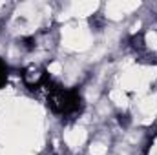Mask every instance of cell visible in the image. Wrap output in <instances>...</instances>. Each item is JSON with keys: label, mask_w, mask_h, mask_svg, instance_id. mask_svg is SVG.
<instances>
[{"label": "cell", "mask_w": 157, "mask_h": 155, "mask_svg": "<svg viewBox=\"0 0 157 155\" xmlns=\"http://www.w3.org/2000/svg\"><path fill=\"white\" fill-rule=\"evenodd\" d=\"M48 80H49V77H48V71H46V66H44V64H40L37 60H31V62H26V64L22 66L20 82H22L24 88L37 91V89H40Z\"/></svg>", "instance_id": "obj_1"}, {"label": "cell", "mask_w": 157, "mask_h": 155, "mask_svg": "<svg viewBox=\"0 0 157 155\" xmlns=\"http://www.w3.org/2000/svg\"><path fill=\"white\" fill-rule=\"evenodd\" d=\"M90 155H106L110 152V142L102 137H95L91 142H90Z\"/></svg>", "instance_id": "obj_2"}, {"label": "cell", "mask_w": 157, "mask_h": 155, "mask_svg": "<svg viewBox=\"0 0 157 155\" xmlns=\"http://www.w3.org/2000/svg\"><path fill=\"white\" fill-rule=\"evenodd\" d=\"M15 6L13 4H6V2H0V20L4 18V17H7V13L11 15V9H13Z\"/></svg>", "instance_id": "obj_3"}, {"label": "cell", "mask_w": 157, "mask_h": 155, "mask_svg": "<svg viewBox=\"0 0 157 155\" xmlns=\"http://www.w3.org/2000/svg\"><path fill=\"white\" fill-rule=\"evenodd\" d=\"M146 155H157V133L154 135V139L150 141V144L146 148Z\"/></svg>", "instance_id": "obj_4"}]
</instances>
